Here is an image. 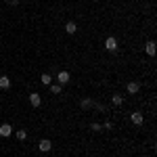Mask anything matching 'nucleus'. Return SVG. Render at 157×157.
<instances>
[{
    "label": "nucleus",
    "instance_id": "f257e3e1",
    "mask_svg": "<svg viewBox=\"0 0 157 157\" xmlns=\"http://www.w3.org/2000/svg\"><path fill=\"white\" fill-rule=\"evenodd\" d=\"M50 149H52V143H50L48 138H42V140L38 143V151H40V153H48Z\"/></svg>",
    "mask_w": 157,
    "mask_h": 157
},
{
    "label": "nucleus",
    "instance_id": "f03ea898",
    "mask_svg": "<svg viewBox=\"0 0 157 157\" xmlns=\"http://www.w3.org/2000/svg\"><path fill=\"white\" fill-rule=\"evenodd\" d=\"M105 48H107L109 52H115V50H117V40L113 36H109L107 40H105Z\"/></svg>",
    "mask_w": 157,
    "mask_h": 157
},
{
    "label": "nucleus",
    "instance_id": "7ed1b4c3",
    "mask_svg": "<svg viewBox=\"0 0 157 157\" xmlns=\"http://www.w3.org/2000/svg\"><path fill=\"white\" fill-rule=\"evenodd\" d=\"M130 120H132V124H134V126H140V124L145 121V115H143L140 111H134V113H132V117H130Z\"/></svg>",
    "mask_w": 157,
    "mask_h": 157
},
{
    "label": "nucleus",
    "instance_id": "20e7f679",
    "mask_svg": "<svg viewBox=\"0 0 157 157\" xmlns=\"http://www.w3.org/2000/svg\"><path fill=\"white\" fill-rule=\"evenodd\" d=\"M65 32H67L69 36L78 34V23H75V21H67V23H65Z\"/></svg>",
    "mask_w": 157,
    "mask_h": 157
},
{
    "label": "nucleus",
    "instance_id": "39448f33",
    "mask_svg": "<svg viewBox=\"0 0 157 157\" xmlns=\"http://www.w3.org/2000/svg\"><path fill=\"white\" fill-rule=\"evenodd\" d=\"M29 103H32V107H40V105H42V97H40L38 92H32V94H29Z\"/></svg>",
    "mask_w": 157,
    "mask_h": 157
},
{
    "label": "nucleus",
    "instance_id": "423d86ee",
    "mask_svg": "<svg viewBox=\"0 0 157 157\" xmlns=\"http://www.w3.org/2000/svg\"><path fill=\"white\" fill-rule=\"evenodd\" d=\"M126 90H128V94H136V92L140 90V84H138V82H128Z\"/></svg>",
    "mask_w": 157,
    "mask_h": 157
},
{
    "label": "nucleus",
    "instance_id": "0eeeda50",
    "mask_svg": "<svg viewBox=\"0 0 157 157\" xmlns=\"http://www.w3.org/2000/svg\"><path fill=\"white\" fill-rule=\"evenodd\" d=\"M57 82H59L61 86H65L67 82H69V71H59V75H57Z\"/></svg>",
    "mask_w": 157,
    "mask_h": 157
},
{
    "label": "nucleus",
    "instance_id": "6e6552de",
    "mask_svg": "<svg viewBox=\"0 0 157 157\" xmlns=\"http://www.w3.org/2000/svg\"><path fill=\"white\" fill-rule=\"evenodd\" d=\"M145 52L149 55V57H155V42H153V40H149V42L145 44Z\"/></svg>",
    "mask_w": 157,
    "mask_h": 157
},
{
    "label": "nucleus",
    "instance_id": "1a4fd4ad",
    "mask_svg": "<svg viewBox=\"0 0 157 157\" xmlns=\"http://www.w3.org/2000/svg\"><path fill=\"white\" fill-rule=\"evenodd\" d=\"M94 105H97V103H94L92 98H82V101H80V107L84 109V111H86V109H92Z\"/></svg>",
    "mask_w": 157,
    "mask_h": 157
},
{
    "label": "nucleus",
    "instance_id": "9d476101",
    "mask_svg": "<svg viewBox=\"0 0 157 157\" xmlns=\"http://www.w3.org/2000/svg\"><path fill=\"white\" fill-rule=\"evenodd\" d=\"M0 88L2 90H9L11 88V78L9 75H0Z\"/></svg>",
    "mask_w": 157,
    "mask_h": 157
},
{
    "label": "nucleus",
    "instance_id": "9b49d317",
    "mask_svg": "<svg viewBox=\"0 0 157 157\" xmlns=\"http://www.w3.org/2000/svg\"><path fill=\"white\" fill-rule=\"evenodd\" d=\"M11 132H13V128H11V124H2L0 126V136H11Z\"/></svg>",
    "mask_w": 157,
    "mask_h": 157
},
{
    "label": "nucleus",
    "instance_id": "f8f14e48",
    "mask_svg": "<svg viewBox=\"0 0 157 157\" xmlns=\"http://www.w3.org/2000/svg\"><path fill=\"white\" fill-rule=\"evenodd\" d=\"M40 82H42L44 86H50V84H52V75H50V73H42Z\"/></svg>",
    "mask_w": 157,
    "mask_h": 157
},
{
    "label": "nucleus",
    "instance_id": "ddd939ff",
    "mask_svg": "<svg viewBox=\"0 0 157 157\" xmlns=\"http://www.w3.org/2000/svg\"><path fill=\"white\" fill-rule=\"evenodd\" d=\"M111 103H113L115 107H120L121 103H124V97H121V94H113V97H111Z\"/></svg>",
    "mask_w": 157,
    "mask_h": 157
},
{
    "label": "nucleus",
    "instance_id": "4468645a",
    "mask_svg": "<svg viewBox=\"0 0 157 157\" xmlns=\"http://www.w3.org/2000/svg\"><path fill=\"white\" fill-rule=\"evenodd\" d=\"M61 88H63L61 84H50V92L52 94H61Z\"/></svg>",
    "mask_w": 157,
    "mask_h": 157
},
{
    "label": "nucleus",
    "instance_id": "2eb2a0df",
    "mask_svg": "<svg viewBox=\"0 0 157 157\" xmlns=\"http://www.w3.org/2000/svg\"><path fill=\"white\" fill-rule=\"evenodd\" d=\"M15 136H17L19 140H25V138H27V132H25V130H17V132H15Z\"/></svg>",
    "mask_w": 157,
    "mask_h": 157
},
{
    "label": "nucleus",
    "instance_id": "dca6fc26",
    "mask_svg": "<svg viewBox=\"0 0 157 157\" xmlns=\"http://www.w3.org/2000/svg\"><path fill=\"white\" fill-rule=\"evenodd\" d=\"M90 128H92V130H94V132H101V130H103V126H101V124H92V126H90Z\"/></svg>",
    "mask_w": 157,
    "mask_h": 157
},
{
    "label": "nucleus",
    "instance_id": "f3484780",
    "mask_svg": "<svg viewBox=\"0 0 157 157\" xmlns=\"http://www.w3.org/2000/svg\"><path fill=\"white\" fill-rule=\"evenodd\" d=\"M103 128H105V130H111V128H113V124H111V121H105V124H103Z\"/></svg>",
    "mask_w": 157,
    "mask_h": 157
},
{
    "label": "nucleus",
    "instance_id": "a211bd4d",
    "mask_svg": "<svg viewBox=\"0 0 157 157\" xmlns=\"http://www.w3.org/2000/svg\"><path fill=\"white\" fill-rule=\"evenodd\" d=\"M9 4H11V6H17V4H19V0H9Z\"/></svg>",
    "mask_w": 157,
    "mask_h": 157
}]
</instances>
